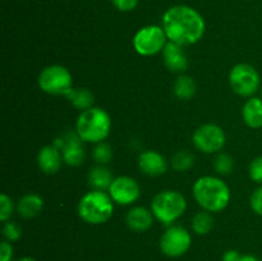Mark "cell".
Returning <instances> with one entry per match:
<instances>
[{"label": "cell", "mask_w": 262, "mask_h": 261, "mask_svg": "<svg viewBox=\"0 0 262 261\" xmlns=\"http://www.w3.org/2000/svg\"><path fill=\"white\" fill-rule=\"evenodd\" d=\"M163 28L169 41L186 46L199 42L206 25L202 15L187 5H176L164 13Z\"/></svg>", "instance_id": "obj_1"}, {"label": "cell", "mask_w": 262, "mask_h": 261, "mask_svg": "<svg viewBox=\"0 0 262 261\" xmlns=\"http://www.w3.org/2000/svg\"><path fill=\"white\" fill-rule=\"evenodd\" d=\"M192 191L197 204L209 212H219L229 205V187L217 177H201L194 182Z\"/></svg>", "instance_id": "obj_2"}, {"label": "cell", "mask_w": 262, "mask_h": 261, "mask_svg": "<svg viewBox=\"0 0 262 261\" xmlns=\"http://www.w3.org/2000/svg\"><path fill=\"white\" fill-rule=\"evenodd\" d=\"M112 119L101 107L92 106L79 114L76 123V132L83 142H104L110 135Z\"/></svg>", "instance_id": "obj_3"}, {"label": "cell", "mask_w": 262, "mask_h": 261, "mask_svg": "<svg viewBox=\"0 0 262 261\" xmlns=\"http://www.w3.org/2000/svg\"><path fill=\"white\" fill-rule=\"evenodd\" d=\"M114 212V201L105 191L87 192L78 204V215L83 222L92 225L106 223Z\"/></svg>", "instance_id": "obj_4"}, {"label": "cell", "mask_w": 262, "mask_h": 261, "mask_svg": "<svg viewBox=\"0 0 262 261\" xmlns=\"http://www.w3.org/2000/svg\"><path fill=\"white\" fill-rule=\"evenodd\" d=\"M187 209L186 197L178 191L166 189L154 197L151 202V211L154 216L163 224L169 225L184 214Z\"/></svg>", "instance_id": "obj_5"}, {"label": "cell", "mask_w": 262, "mask_h": 261, "mask_svg": "<svg viewBox=\"0 0 262 261\" xmlns=\"http://www.w3.org/2000/svg\"><path fill=\"white\" fill-rule=\"evenodd\" d=\"M38 86L49 95H64L67 96L73 89V77L69 69L60 64H53L41 71L38 76Z\"/></svg>", "instance_id": "obj_6"}, {"label": "cell", "mask_w": 262, "mask_h": 261, "mask_svg": "<svg viewBox=\"0 0 262 261\" xmlns=\"http://www.w3.org/2000/svg\"><path fill=\"white\" fill-rule=\"evenodd\" d=\"M229 83L237 95L242 97H252L260 89V74L251 64H237L229 73Z\"/></svg>", "instance_id": "obj_7"}, {"label": "cell", "mask_w": 262, "mask_h": 261, "mask_svg": "<svg viewBox=\"0 0 262 261\" xmlns=\"http://www.w3.org/2000/svg\"><path fill=\"white\" fill-rule=\"evenodd\" d=\"M168 37L165 35V31L160 26H146L133 37V48L140 55L151 56L163 51Z\"/></svg>", "instance_id": "obj_8"}, {"label": "cell", "mask_w": 262, "mask_h": 261, "mask_svg": "<svg viewBox=\"0 0 262 261\" xmlns=\"http://www.w3.org/2000/svg\"><path fill=\"white\" fill-rule=\"evenodd\" d=\"M192 141H193L194 147L201 153L217 154L224 147L227 136L223 128L217 124L206 123L194 130Z\"/></svg>", "instance_id": "obj_9"}, {"label": "cell", "mask_w": 262, "mask_h": 261, "mask_svg": "<svg viewBox=\"0 0 262 261\" xmlns=\"http://www.w3.org/2000/svg\"><path fill=\"white\" fill-rule=\"evenodd\" d=\"M192 245L188 230L179 225H171L164 232L160 240V250L168 257H181Z\"/></svg>", "instance_id": "obj_10"}, {"label": "cell", "mask_w": 262, "mask_h": 261, "mask_svg": "<svg viewBox=\"0 0 262 261\" xmlns=\"http://www.w3.org/2000/svg\"><path fill=\"white\" fill-rule=\"evenodd\" d=\"M107 192L113 201L117 202L118 205H123V206L133 204L141 196V188L137 181L128 176H120L114 178Z\"/></svg>", "instance_id": "obj_11"}, {"label": "cell", "mask_w": 262, "mask_h": 261, "mask_svg": "<svg viewBox=\"0 0 262 261\" xmlns=\"http://www.w3.org/2000/svg\"><path fill=\"white\" fill-rule=\"evenodd\" d=\"M83 141L78 135L73 132H67L61 137L56 138L53 145L61 151L64 163L71 166H78L84 160Z\"/></svg>", "instance_id": "obj_12"}, {"label": "cell", "mask_w": 262, "mask_h": 261, "mask_svg": "<svg viewBox=\"0 0 262 261\" xmlns=\"http://www.w3.org/2000/svg\"><path fill=\"white\" fill-rule=\"evenodd\" d=\"M138 168L146 176L159 177L168 170V161L158 151L147 150L138 156Z\"/></svg>", "instance_id": "obj_13"}, {"label": "cell", "mask_w": 262, "mask_h": 261, "mask_svg": "<svg viewBox=\"0 0 262 261\" xmlns=\"http://www.w3.org/2000/svg\"><path fill=\"white\" fill-rule=\"evenodd\" d=\"M163 58L166 68L174 73H182L188 68V59L183 50V46L169 41L163 49Z\"/></svg>", "instance_id": "obj_14"}, {"label": "cell", "mask_w": 262, "mask_h": 261, "mask_svg": "<svg viewBox=\"0 0 262 261\" xmlns=\"http://www.w3.org/2000/svg\"><path fill=\"white\" fill-rule=\"evenodd\" d=\"M63 155L54 145L45 146L37 154V164L41 171L45 174H55L63 164Z\"/></svg>", "instance_id": "obj_15"}, {"label": "cell", "mask_w": 262, "mask_h": 261, "mask_svg": "<svg viewBox=\"0 0 262 261\" xmlns=\"http://www.w3.org/2000/svg\"><path fill=\"white\" fill-rule=\"evenodd\" d=\"M127 225L133 232H146L151 228L154 223V214L146 207L137 206L128 211L125 217Z\"/></svg>", "instance_id": "obj_16"}, {"label": "cell", "mask_w": 262, "mask_h": 261, "mask_svg": "<svg viewBox=\"0 0 262 261\" xmlns=\"http://www.w3.org/2000/svg\"><path fill=\"white\" fill-rule=\"evenodd\" d=\"M242 117L250 128L257 129L262 127V99L250 97L243 105Z\"/></svg>", "instance_id": "obj_17"}, {"label": "cell", "mask_w": 262, "mask_h": 261, "mask_svg": "<svg viewBox=\"0 0 262 261\" xmlns=\"http://www.w3.org/2000/svg\"><path fill=\"white\" fill-rule=\"evenodd\" d=\"M43 207L42 197L37 193H27L20 197L17 204V211L25 219L37 216Z\"/></svg>", "instance_id": "obj_18"}, {"label": "cell", "mask_w": 262, "mask_h": 261, "mask_svg": "<svg viewBox=\"0 0 262 261\" xmlns=\"http://www.w3.org/2000/svg\"><path fill=\"white\" fill-rule=\"evenodd\" d=\"M113 181H114V178H113L112 171L105 165L99 164V165L94 166L89 173V184L97 191L109 189Z\"/></svg>", "instance_id": "obj_19"}, {"label": "cell", "mask_w": 262, "mask_h": 261, "mask_svg": "<svg viewBox=\"0 0 262 261\" xmlns=\"http://www.w3.org/2000/svg\"><path fill=\"white\" fill-rule=\"evenodd\" d=\"M196 82L192 77L187 74H182L174 82V94L181 100H189L196 94Z\"/></svg>", "instance_id": "obj_20"}, {"label": "cell", "mask_w": 262, "mask_h": 261, "mask_svg": "<svg viewBox=\"0 0 262 261\" xmlns=\"http://www.w3.org/2000/svg\"><path fill=\"white\" fill-rule=\"evenodd\" d=\"M66 97L73 104L74 107L82 112L92 107L94 104V95L87 89H72Z\"/></svg>", "instance_id": "obj_21"}, {"label": "cell", "mask_w": 262, "mask_h": 261, "mask_svg": "<svg viewBox=\"0 0 262 261\" xmlns=\"http://www.w3.org/2000/svg\"><path fill=\"white\" fill-rule=\"evenodd\" d=\"M214 227V219H212L211 214L206 210L199 211L192 219V229L194 233L200 235H204L210 233V230Z\"/></svg>", "instance_id": "obj_22"}, {"label": "cell", "mask_w": 262, "mask_h": 261, "mask_svg": "<svg viewBox=\"0 0 262 261\" xmlns=\"http://www.w3.org/2000/svg\"><path fill=\"white\" fill-rule=\"evenodd\" d=\"M194 156L187 150H181L171 156V166L177 171H187L193 166Z\"/></svg>", "instance_id": "obj_23"}, {"label": "cell", "mask_w": 262, "mask_h": 261, "mask_svg": "<svg viewBox=\"0 0 262 261\" xmlns=\"http://www.w3.org/2000/svg\"><path fill=\"white\" fill-rule=\"evenodd\" d=\"M214 169L222 176H228L234 169V160L229 154L219 153L214 158Z\"/></svg>", "instance_id": "obj_24"}, {"label": "cell", "mask_w": 262, "mask_h": 261, "mask_svg": "<svg viewBox=\"0 0 262 261\" xmlns=\"http://www.w3.org/2000/svg\"><path fill=\"white\" fill-rule=\"evenodd\" d=\"M113 158V150L110 147V145L105 142L97 143L96 147L94 150V159L97 164L100 165H105V164L109 163Z\"/></svg>", "instance_id": "obj_25"}, {"label": "cell", "mask_w": 262, "mask_h": 261, "mask_svg": "<svg viewBox=\"0 0 262 261\" xmlns=\"http://www.w3.org/2000/svg\"><path fill=\"white\" fill-rule=\"evenodd\" d=\"M14 211V204L8 194H0V220L8 222Z\"/></svg>", "instance_id": "obj_26"}, {"label": "cell", "mask_w": 262, "mask_h": 261, "mask_svg": "<svg viewBox=\"0 0 262 261\" xmlns=\"http://www.w3.org/2000/svg\"><path fill=\"white\" fill-rule=\"evenodd\" d=\"M3 234L7 238L8 242H15L22 235V229L19 225L14 222H5L4 227H3Z\"/></svg>", "instance_id": "obj_27"}, {"label": "cell", "mask_w": 262, "mask_h": 261, "mask_svg": "<svg viewBox=\"0 0 262 261\" xmlns=\"http://www.w3.org/2000/svg\"><path fill=\"white\" fill-rule=\"evenodd\" d=\"M250 177L252 181L262 184V156L253 159L250 164Z\"/></svg>", "instance_id": "obj_28"}, {"label": "cell", "mask_w": 262, "mask_h": 261, "mask_svg": "<svg viewBox=\"0 0 262 261\" xmlns=\"http://www.w3.org/2000/svg\"><path fill=\"white\" fill-rule=\"evenodd\" d=\"M250 204L253 212H256V214L261 215L262 216V184L258 188H256L255 191H253L250 200Z\"/></svg>", "instance_id": "obj_29"}, {"label": "cell", "mask_w": 262, "mask_h": 261, "mask_svg": "<svg viewBox=\"0 0 262 261\" xmlns=\"http://www.w3.org/2000/svg\"><path fill=\"white\" fill-rule=\"evenodd\" d=\"M114 7L122 12H129L133 10L138 4V0H112Z\"/></svg>", "instance_id": "obj_30"}, {"label": "cell", "mask_w": 262, "mask_h": 261, "mask_svg": "<svg viewBox=\"0 0 262 261\" xmlns=\"http://www.w3.org/2000/svg\"><path fill=\"white\" fill-rule=\"evenodd\" d=\"M13 247L8 241L0 243V261H12Z\"/></svg>", "instance_id": "obj_31"}, {"label": "cell", "mask_w": 262, "mask_h": 261, "mask_svg": "<svg viewBox=\"0 0 262 261\" xmlns=\"http://www.w3.org/2000/svg\"><path fill=\"white\" fill-rule=\"evenodd\" d=\"M241 258H242V255L235 250L227 251L223 256V261H241Z\"/></svg>", "instance_id": "obj_32"}, {"label": "cell", "mask_w": 262, "mask_h": 261, "mask_svg": "<svg viewBox=\"0 0 262 261\" xmlns=\"http://www.w3.org/2000/svg\"><path fill=\"white\" fill-rule=\"evenodd\" d=\"M241 261H258V258L253 255H243Z\"/></svg>", "instance_id": "obj_33"}, {"label": "cell", "mask_w": 262, "mask_h": 261, "mask_svg": "<svg viewBox=\"0 0 262 261\" xmlns=\"http://www.w3.org/2000/svg\"><path fill=\"white\" fill-rule=\"evenodd\" d=\"M18 261H36V260L32 257H22V258H19Z\"/></svg>", "instance_id": "obj_34"}, {"label": "cell", "mask_w": 262, "mask_h": 261, "mask_svg": "<svg viewBox=\"0 0 262 261\" xmlns=\"http://www.w3.org/2000/svg\"><path fill=\"white\" fill-rule=\"evenodd\" d=\"M261 94H262V91H261Z\"/></svg>", "instance_id": "obj_35"}]
</instances>
